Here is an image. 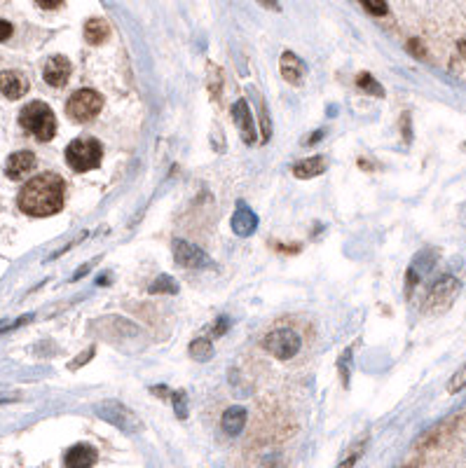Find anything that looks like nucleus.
Listing matches in <instances>:
<instances>
[{
  "mask_svg": "<svg viewBox=\"0 0 466 468\" xmlns=\"http://www.w3.org/2000/svg\"><path fill=\"white\" fill-rule=\"evenodd\" d=\"M66 183L57 174H40L21 188L19 208L28 215H54L64 208Z\"/></svg>",
  "mask_w": 466,
  "mask_h": 468,
  "instance_id": "nucleus-1",
  "label": "nucleus"
},
{
  "mask_svg": "<svg viewBox=\"0 0 466 468\" xmlns=\"http://www.w3.org/2000/svg\"><path fill=\"white\" fill-rule=\"evenodd\" d=\"M19 125L26 129L28 134H33L38 141H50L57 134V117L54 110L42 101H33L28 106H24L19 113Z\"/></svg>",
  "mask_w": 466,
  "mask_h": 468,
  "instance_id": "nucleus-2",
  "label": "nucleus"
},
{
  "mask_svg": "<svg viewBox=\"0 0 466 468\" xmlns=\"http://www.w3.org/2000/svg\"><path fill=\"white\" fill-rule=\"evenodd\" d=\"M103 159V145L96 138H75L66 147V162L73 171L84 174L101 164Z\"/></svg>",
  "mask_w": 466,
  "mask_h": 468,
  "instance_id": "nucleus-3",
  "label": "nucleus"
},
{
  "mask_svg": "<svg viewBox=\"0 0 466 468\" xmlns=\"http://www.w3.org/2000/svg\"><path fill=\"white\" fill-rule=\"evenodd\" d=\"M103 96L94 89H80L75 91L69 103H66V113L73 122H89L101 113Z\"/></svg>",
  "mask_w": 466,
  "mask_h": 468,
  "instance_id": "nucleus-4",
  "label": "nucleus"
},
{
  "mask_svg": "<svg viewBox=\"0 0 466 468\" xmlns=\"http://www.w3.org/2000/svg\"><path fill=\"white\" fill-rule=\"evenodd\" d=\"M262 347H265L267 354H272L274 359L279 361H288L298 354L300 347H303V340L296 330L291 328H277L272 332H267L265 340H262Z\"/></svg>",
  "mask_w": 466,
  "mask_h": 468,
  "instance_id": "nucleus-5",
  "label": "nucleus"
},
{
  "mask_svg": "<svg viewBox=\"0 0 466 468\" xmlns=\"http://www.w3.org/2000/svg\"><path fill=\"white\" fill-rule=\"evenodd\" d=\"M459 281L455 276H443L433 283V288L429 291L427 300H424V312L427 314H443L452 307L455 303L457 293H459Z\"/></svg>",
  "mask_w": 466,
  "mask_h": 468,
  "instance_id": "nucleus-6",
  "label": "nucleus"
},
{
  "mask_svg": "<svg viewBox=\"0 0 466 468\" xmlns=\"http://www.w3.org/2000/svg\"><path fill=\"white\" fill-rule=\"evenodd\" d=\"M174 260L183 269H208L213 267V260L208 258L199 246L176 239L174 242Z\"/></svg>",
  "mask_w": 466,
  "mask_h": 468,
  "instance_id": "nucleus-7",
  "label": "nucleus"
},
{
  "mask_svg": "<svg viewBox=\"0 0 466 468\" xmlns=\"http://www.w3.org/2000/svg\"><path fill=\"white\" fill-rule=\"evenodd\" d=\"M96 415H99L101 420H106L108 424H115L118 429L127 431V433H132V431H138L141 429L136 415H134L132 410H127L122 403H115V400L101 403L99 408H96Z\"/></svg>",
  "mask_w": 466,
  "mask_h": 468,
  "instance_id": "nucleus-8",
  "label": "nucleus"
},
{
  "mask_svg": "<svg viewBox=\"0 0 466 468\" xmlns=\"http://www.w3.org/2000/svg\"><path fill=\"white\" fill-rule=\"evenodd\" d=\"M232 120H235V125L239 129V134H242L244 143L253 145L256 143V125H253V115H251L247 98H239V101H235V106H232Z\"/></svg>",
  "mask_w": 466,
  "mask_h": 468,
  "instance_id": "nucleus-9",
  "label": "nucleus"
},
{
  "mask_svg": "<svg viewBox=\"0 0 466 468\" xmlns=\"http://www.w3.org/2000/svg\"><path fill=\"white\" fill-rule=\"evenodd\" d=\"M99 461V452L96 447L87 445V442H78L73 445L64 457V468H91Z\"/></svg>",
  "mask_w": 466,
  "mask_h": 468,
  "instance_id": "nucleus-10",
  "label": "nucleus"
},
{
  "mask_svg": "<svg viewBox=\"0 0 466 468\" xmlns=\"http://www.w3.org/2000/svg\"><path fill=\"white\" fill-rule=\"evenodd\" d=\"M279 71H281V78H284L288 84H293V87L303 84L305 82V75H307V69H305V64L293 52H284V54H281Z\"/></svg>",
  "mask_w": 466,
  "mask_h": 468,
  "instance_id": "nucleus-11",
  "label": "nucleus"
},
{
  "mask_svg": "<svg viewBox=\"0 0 466 468\" xmlns=\"http://www.w3.org/2000/svg\"><path fill=\"white\" fill-rule=\"evenodd\" d=\"M45 82L50 84V87H64L66 82H69L71 78V61L66 57H52L50 61L45 64Z\"/></svg>",
  "mask_w": 466,
  "mask_h": 468,
  "instance_id": "nucleus-12",
  "label": "nucleus"
},
{
  "mask_svg": "<svg viewBox=\"0 0 466 468\" xmlns=\"http://www.w3.org/2000/svg\"><path fill=\"white\" fill-rule=\"evenodd\" d=\"M28 80L26 75H21L19 71H5L0 73V91H3L5 96L12 98V101H17V98L26 96L28 91Z\"/></svg>",
  "mask_w": 466,
  "mask_h": 468,
  "instance_id": "nucleus-13",
  "label": "nucleus"
},
{
  "mask_svg": "<svg viewBox=\"0 0 466 468\" xmlns=\"http://www.w3.org/2000/svg\"><path fill=\"white\" fill-rule=\"evenodd\" d=\"M30 169H35V155L28 150H19V152H12L5 162V174L12 181H19L24 174H28Z\"/></svg>",
  "mask_w": 466,
  "mask_h": 468,
  "instance_id": "nucleus-14",
  "label": "nucleus"
},
{
  "mask_svg": "<svg viewBox=\"0 0 466 468\" xmlns=\"http://www.w3.org/2000/svg\"><path fill=\"white\" fill-rule=\"evenodd\" d=\"M256 227H258V215L251 211L244 201H239L237 211L232 215V230H235L237 237H251L256 232Z\"/></svg>",
  "mask_w": 466,
  "mask_h": 468,
  "instance_id": "nucleus-15",
  "label": "nucleus"
},
{
  "mask_svg": "<svg viewBox=\"0 0 466 468\" xmlns=\"http://www.w3.org/2000/svg\"><path fill=\"white\" fill-rule=\"evenodd\" d=\"M247 417H249L247 408H242V405H232V408H228L223 412L220 426H223V431L228 435H239L244 431V426H247Z\"/></svg>",
  "mask_w": 466,
  "mask_h": 468,
  "instance_id": "nucleus-16",
  "label": "nucleus"
},
{
  "mask_svg": "<svg viewBox=\"0 0 466 468\" xmlns=\"http://www.w3.org/2000/svg\"><path fill=\"white\" fill-rule=\"evenodd\" d=\"M433 262H436V253H433V251H422V253L415 258L413 264H410V269H408V293L413 291L415 283L433 267Z\"/></svg>",
  "mask_w": 466,
  "mask_h": 468,
  "instance_id": "nucleus-17",
  "label": "nucleus"
},
{
  "mask_svg": "<svg viewBox=\"0 0 466 468\" xmlns=\"http://www.w3.org/2000/svg\"><path fill=\"white\" fill-rule=\"evenodd\" d=\"M326 166H328V162L321 155L307 157V159H303V162H298L296 166H293V176H296V178H305V181H307V178L321 176L323 171H326Z\"/></svg>",
  "mask_w": 466,
  "mask_h": 468,
  "instance_id": "nucleus-18",
  "label": "nucleus"
},
{
  "mask_svg": "<svg viewBox=\"0 0 466 468\" xmlns=\"http://www.w3.org/2000/svg\"><path fill=\"white\" fill-rule=\"evenodd\" d=\"M84 38H87L89 45H103L108 38H110V26L106 19H101V17H94V19H89L84 24Z\"/></svg>",
  "mask_w": 466,
  "mask_h": 468,
  "instance_id": "nucleus-19",
  "label": "nucleus"
},
{
  "mask_svg": "<svg viewBox=\"0 0 466 468\" xmlns=\"http://www.w3.org/2000/svg\"><path fill=\"white\" fill-rule=\"evenodd\" d=\"M188 354L192 356L195 361L204 363V361H208L213 356V344H211V340H206V337H197V340L190 344Z\"/></svg>",
  "mask_w": 466,
  "mask_h": 468,
  "instance_id": "nucleus-20",
  "label": "nucleus"
},
{
  "mask_svg": "<svg viewBox=\"0 0 466 468\" xmlns=\"http://www.w3.org/2000/svg\"><path fill=\"white\" fill-rule=\"evenodd\" d=\"M357 84H359V89L366 91V94L377 96V98H384L382 84H379L377 80L370 75V73H359V75H357Z\"/></svg>",
  "mask_w": 466,
  "mask_h": 468,
  "instance_id": "nucleus-21",
  "label": "nucleus"
},
{
  "mask_svg": "<svg viewBox=\"0 0 466 468\" xmlns=\"http://www.w3.org/2000/svg\"><path fill=\"white\" fill-rule=\"evenodd\" d=\"M150 293H169V295H174V293H179V283H176V279H171V276H167V274H162L159 279H155L152 281V286H150Z\"/></svg>",
  "mask_w": 466,
  "mask_h": 468,
  "instance_id": "nucleus-22",
  "label": "nucleus"
},
{
  "mask_svg": "<svg viewBox=\"0 0 466 468\" xmlns=\"http://www.w3.org/2000/svg\"><path fill=\"white\" fill-rule=\"evenodd\" d=\"M208 91H211V96L213 98H218L220 96V87H223V71L218 69V66H213V64H208Z\"/></svg>",
  "mask_w": 466,
  "mask_h": 468,
  "instance_id": "nucleus-23",
  "label": "nucleus"
},
{
  "mask_svg": "<svg viewBox=\"0 0 466 468\" xmlns=\"http://www.w3.org/2000/svg\"><path fill=\"white\" fill-rule=\"evenodd\" d=\"M361 5L366 8V12H370V15L375 17H384L387 15V0H359Z\"/></svg>",
  "mask_w": 466,
  "mask_h": 468,
  "instance_id": "nucleus-24",
  "label": "nucleus"
},
{
  "mask_svg": "<svg viewBox=\"0 0 466 468\" xmlns=\"http://www.w3.org/2000/svg\"><path fill=\"white\" fill-rule=\"evenodd\" d=\"M260 127H262V143H267L269 136H272V122H269L267 106H262V101H260Z\"/></svg>",
  "mask_w": 466,
  "mask_h": 468,
  "instance_id": "nucleus-25",
  "label": "nucleus"
},
{
  "mask_svg": "<svg viewBox=\"0 0 466 468\" xmlns=\"http://www.w3.org/2000/svg\"><path fill=\"white\" fill-rule=\"evenodd\" d=\"M171 403H174V408H176V415H179V420H186L188 417V410H186V393L183 391H176V393H171Z\"/></svg>",
  "mask_w": 466,
  "mask_h": 468,
  "instance_id": "nucleus-26",
  "label": "nucleus"
},
{
  "mask_svg": "<svg viewBox=\"0 0 466 468\" xmlns=\"http://www.w3.org/2000/svg\"><path fill=\"white\" fill-rule=\"evenodd\" d=\"M361 452H364V445L354 447L352 452H349L347 457H345V461H342V464L337 466V468H354V464H357V461H359V457H361Z\"/></svg>",
  "mask_w": 466,
  "mask_h": 468,
  "instance_id": "nucleus-27",
  "label": "nucleus"
},
{
  "mask_svg": "<svg viewBox=\"0 0 466 468\" xmlns=\"http://www.w3.org/2000/svg\"><path fill=\"white\" fill-rule=\"evenodd\" d=\"M464 377H466V372H464V368H462V370H459V372L455 375V381H450V384H447V391H450V393L462 391V386H464Z\"/></svg>",
  "mask_w": 466,
  "mask_h": 468,
  "instance_id": "nucleus-28",
  "label": "nucleus"
},
{
  "mask_svg": "<svg viewBox=\"0 0 466 468\" xmlns=\"http://www.w3.org/2000/svg\"><path fill=\"white\" fill-rule=\"evenodd\" d=\"M228 328H230V318H228V316H220L218 321H216V325H213V335L220 337Z\"/></svg>",
  "mask_w": 466,
  "mask_h": 468,
  "instance_id": "nucleus-29",
  "label": "nucleus"
},
{
  "mask_svg": "<svg viewBox=\"0 0 466 468\" xmlns=\"http://www.w3.org/2000/svg\"><path fill=\"white\" fill-rule=\"evenodd\" d=\"M10 35H12V24L5 21V19H0V42H5Z\"/></svg>",
  "mask_w": 466,
  "mask_h": 468,
  "instance_id": "nucleus-30",
  "label": "nucleus"
},
{
  "mask_svg": "<svg viewBox=\"0 0 466 468\" xmlns=\"http://www.w3.org/2000/svg\"><path fill=\"white\" fill-rule=\"evenodd\" d=\"M35 3H38L42 10H57L64 5V0H35Z\"/></svg>",
  "mask_w": 466,
  "mask_h": 468,
  "instance_id": "nucleus-31",
  "label": "nucleus"
},
{
  "mask_svg": "<svg viewBox=\"0 0 466 468\" xmlns=\"http://www.w3.org/2000/svg\"><path fill=\"white\" fill-rule=\"evenodd\" d=\"M408 49H410V52H413V54H417V57H420V59H427L424 49L420 47V42H417V40H413V42H410V45H408Z\"/></svg>",
  "mask_w": 466,
  "mask_h": 468,
  "instance_id": "nucleus-32",
  "label": "nucleus"
},
{
  "mask_svg": "<svg viewBox=\"0 0 466 468\" xmlns=\"http://www.w3.org/2000/svg\"><path fill=\"white\" fill-rule=\"evenodd\" d=\"M321 138H323V132H314V134H312V138L305 141V145H314V143H319V141H321Z\"/></svg>",
  "mask_w": 466,
  "mask_h": 468,
  "instance_id": "nucleus-33",
  "label": "nucleus"
},
{
  "mask_svg": "<svg viewBox=\"0 0 466 468\" xmlns=\"http://www.w3.org/2000/svg\"><path fill=\"white\" fill-rule=\"evenodd\" d=\"M91 354H94V349H89L87 354H82V356H80V359H75V363H73L71 368H75V366H82V363H87V359H89Z\"/></svg>",
  "mask_w": 466,
  "mask_h": 468,
  "instance_id": "nucleus-34",
  "label": "nucleus"
},
{
  "mask_svg": "<svg viewBox=\"0 0 466 468\" xmlns=\"http://www.w3.org/2000/svg\"><path fill=\"white\" fill-rule=\"evenodd\" d=\"M262 8H269V10H279V3L277 0H258Z\"/></svg>",
  "mask_w": 466,
  "mask_h": 468,
  "instance_id": "nucleus-35",
  "label": "nucleus"
}]
</instances>
